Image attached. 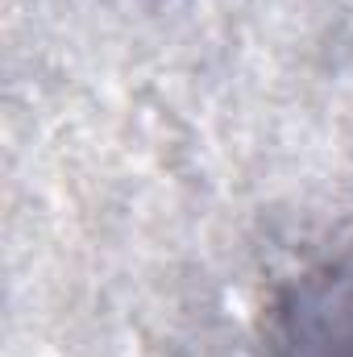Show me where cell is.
I'll use <instances>...</instances> for the list:
<instances>
[{
  "label": "cell",
  "instance_id": "obj_1",
  "mask_svg": "<svg viewBox=\"0 0 353 357\" xmlns=\"http://www.w3.org/2000/svg\"><path fill=\"white\" fill-rule=\"evenodd\" d=\"M262 357H353V258L320 262L278 287Z\"/></svg>",
  "mask_w": 353,
  "mask_h": 357
}]
</instances>
